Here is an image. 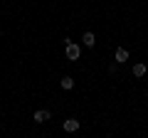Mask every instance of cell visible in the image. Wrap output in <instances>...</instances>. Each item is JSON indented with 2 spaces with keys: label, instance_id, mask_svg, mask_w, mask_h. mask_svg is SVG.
<instances>
[{
  "label": "cell",
  "instance_id": "6da1fadb",
  "mask_svg": "<svg viewBox=\"0 0 148 138\" xmlns=\"http://www.w3.org/2000/svg\"><path fill=\"white\" fill-rule=\"evenodd\" d=\"M64 44H67V47H64V52H67V59H69V62H77V59L82 57L79 44H74L72 40H64Z\"/></svg>",
  "mask_w": 148,
  "mask_h": 138
},
{
  "label": "cell",
  "instance_id": "7a4b0ae2",
  "mask_svg": "<svg viewBox=\"0 0 148 138\" xmlns=\"http://www.w3.org/2000/svg\"><path fill=\"white\" fill-rule=\"evenodd\" d=\"M64 131H67V133L79 131V121H77V118H67V121H64Z\"/></svg>",
  "mask_w": 148,
  "mask_h": 138
},
{
  "label": "cell",
  "instance_id": "3957f363",
  "mask_svg": "<svg viewBox=\"0 0 148 138\" xmlns=\"http://www.w3.org/2000/svg\"><path fill=\"white\" fill-rule=\"evenodd\" d=\"M114 57H116V62H119V64L128 62V49H126V47H119V49H116V54H114Z\"/></svg>",
  "mask_w": 148,
  "mask_h": 138
},
{
  "label": "cell",
  "instance_id": "277c9868",
  "mask_svg": "<svg viewBox=\"0 0 148 138\" xmlns=\"http://www.w3.org/2000/svg\"><path fill=\"white\" fill-rule=\"evenodd\" d=\"M49 116H52V113H49V111H45V109L35 111V121H37V123H45V121H49Z\"/></svg>",
  "mask_w": 148,
  "mask_h": 138
},
{
  "label": "cell",
  "instance_id": "5b68a950",
  "mask_svg": "<svg viewBox=\"0 0 148 138\" xmlns=\"http://www.w3.org/2000/svg\"><path fill=\"white\" fill-rule=\"evenodd\" d=\"M82 42H84L86 47H94V44H96V37H94V32H84V37H82Z\"/></svg>",
  "mask_w": 148,
  "mask_h": 138
},
{
  "label": "cell",
  "instance_id": "8992f818",
  "mask_svg": "<svg viewBox=\"0 0 148 138\" xmlns=\"http://www.w3.org/2000/svg\"><path fill=\"white\" fill-rule=\"evenodd\" d=\"M146 72H148V67H146V64H143V62L133 64V77H143V74H146Z\"/></svg>",
  "mask_w": 148,
  "mask_h": 138
},
{
  "label": "cell",
  "instance_id": "52a82bcc",
  "mask_svg": "<svg viewBox=\"0 0 148 138\" xmlns=\"http://www.w3.org/2000/svg\"><path fill=\"white\" fill-rule=\"evenodd\" d=\"M59 86H62L64 91H72L74 89V79H72V77H64V79L59 81Z\"/></svg>",
  "mask_w": 148,
  "mask_h": 138
}]
</instances>
